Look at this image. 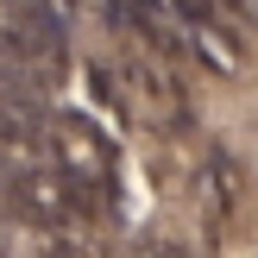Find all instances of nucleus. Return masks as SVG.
<instances>
[]
</instances>
